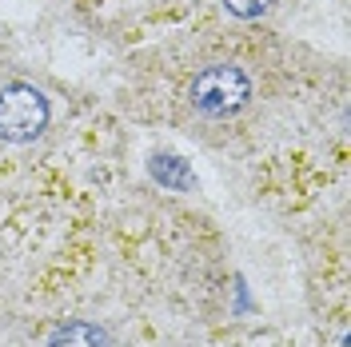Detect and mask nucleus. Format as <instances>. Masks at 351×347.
<instances>
[{"label": "nucleus", "mask_w": 351, "mask_h": 347, "mask_svg": "<svg viewBox=\"0 0 351 347\" xmlns=\"http://www.w3.org/2000/svg\"><path fill=\"white\" fill-rule=\"evenodd\" d=\"M48 347H112V335L100 324L88 320H68L48 335Z\"/></svg>", "instance_id": "3"}, {"label": "nucleus", "mask_w": 351, "mask_h": 347, "mask_svg": "<svg viewBox=\"0 0 351 347\" xmlns=\"http://www.w3.org/2000/svg\"><path fill=\"white\" fill-rule=\"evenodd\" d=\"M252 96V80L236 64H212L192 80V104L204 116H232Z\"/></svg>", "instance_id": "2"}, {"label": "nucleus", "mask_w": 351, "mask_h": 347, "mask_svg": "<svg viewBox=\"0 0 351 347\" xmlns=\"http://www.w3.org/2000/svg\"><path fill=\"white\" fill-rule=\"evenodd\" d=\"M48 128V96L32 84L0 88V140L8 144H32Z\"/></svg>", "instance_id": "1"}, {"label": "nucleus", "mask_w": 351, "mask_h": 347, "mask_svg": "<svg viewBox=\"0 0 351 347\" xmlns=\"http://www.w3.org/2000/svg\"><path fill=\"white\" fill-rule=\"evenodd\" d=\"M152 180H160L164 188H176V192H188L196 184V176L188 172V164L180 156H152Z\"/></svg>", "instance_id": "4"}, {"label": "nucleus", "mask_w": 351, "mask_h": 347, "mask_svg": "<svg viewBox=\"0 0 351 347\" xmlns=\"http://www.w3.org/2000/svg\"><path fill=\"white\" fill-rule=\"evenodd\" d=\"M223 8L232 16H240V21H256V16H263L271 8V0H223Z\"/></svg>", "instance_id": "5"}]
</instances>
